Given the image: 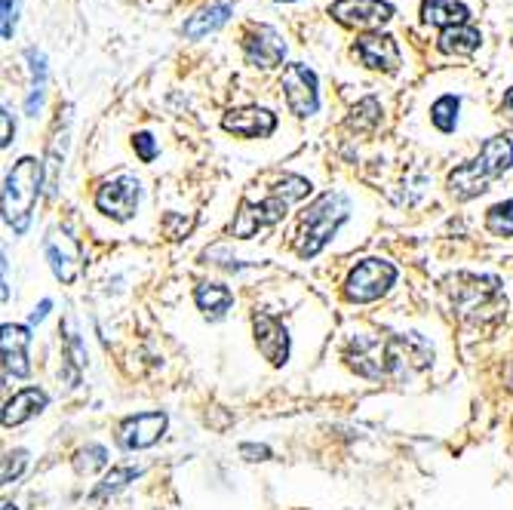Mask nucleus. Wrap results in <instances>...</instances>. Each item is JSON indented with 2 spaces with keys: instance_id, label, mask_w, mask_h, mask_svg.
Here are the masks:
<instances>
[{
  "instance_id": "31",
  "label": "nucleus",
  "mask_w": 513,
  "mask_h": 510,
  "mask_svg": "<svg viewBox=\"0 0 513 510\" xmlns=\"http://www.w3.org/2000/svg\"><path fill=\"white\" fill-rule=\"evenodd\" d=\"M133 148H136V154H139L142 163H151L157 157V142H154L151 133H136L133 136Z\"/></svg>"
},
{
  "instance_id": "1",
  "label": "nucleus",
  "mask_w": 513,
  "mask_h": 510,
  "mask_svg": "<svg viewBox=\"0 0 513 510\" xmlns=\"http://www.w3.org/2000/svg\"><path fill=\"white\" fill-rule=\"evenodd\" d=\"M348 366L372 381L403 378L406 372H418L431 366V351L415 335H388V338H354L348 354Z\"/></svg>"
},
{
  "instance_id": "5",
  "label": "nucleus",
  "mask_w": 513,
  "mask_h": 510,
  "mask_svg": "<svg viewBox=\"0 0 513 510\" xmlns=\"http://www.w3.org/2000/svg\"><path fill=\"white\" fill-rule=\"evenodd\" d=\"M44 163L34 157H22L4 182V222L16 231L25 234L31 225V212L34 203L40 197V188H44Z\"/></svg>"
},
{
  "instance_id": "15",
  "label": "nucleus",
  "mask_w": 513,
  "mask_h": 510,
  "mask_svg": "<svg viewBox=\"0 0 513 510\" xmlns=\"http://www.w3.org/2000/svg\"><path fill=\"white\" fill-rule=\"evenodd\" d=\"M252 335H255V345H259L262 357L271 366H283L289 360V332L277 317L255 314L252 317Z\"/></svg>"
},
{
  "instance_id": "13",
  "label": "nucleus",
  "mask_w": 513,
  "mask_h": 510,
  "mask_svg": "<svg viewBox=\"0 0 513 510\" xmlns=\"http://www.w3.org/2000/svg\"><path fill=\"white\" fill-rule=\"evenodd\" d=\"M225 133H234L240 139H268L277 130V114L259 105L249 108H234L222 117Z\"/></svg>"
},
{
  "instance_id": "11",
  "label": "nucleus",
  "mask_w": 513,
  "mask_h": 510,
  "mask_svg": "<svg viewBox=\"0 0 513 510\" xmlns=\"http://www.w3.org/2000/svg\"><path fill=\"white\" fill-rule=\"evenodd\" d=\"M243 56L252 68L271 71L286 59V40L274 25H249L243 34Z\"/></svg>"
},
{
  "instance_id": "17",
  "label": "nucleus",
  "mask_w": 513,
  "mask_h": 510,
  "mask_svg": "<svg viewBox=\"0 0 513 510\" xmlns=\"http://www.w3.org/2000/svg\"><path fill=\"white\" fill-rule=\"evenodd\" d=\"M0 351H4V369L7 375H16V378H25L31 372V363H28V348H31V332L28 326H19V323H4L0 329Z\"/></svg>"
},
{
  "instance_id": "8",
  "label": "nucleus",
  "mask_w": 513,
  "mask_h": 510,
  "mask_svg": "<svg viewBox=\"0 0 513 510\" xmlns=\"http://www.w3.org/2000/svg\"><path fill=\"white\" fill-rule=\"evenodd\" d=\"M394 4L388 0H335L329 7V16L357 31H381V25H388L394 19Z\"/></svg>"
},
{
  "instance_id": "23",
  "label": "nucleus",
  "mask_w": 513,
  "mask_h": 510,
  "mask_svg": "<svg viewBox=\"0 0 513 510\" xmlns=\"http://www.w3.org/2000/svg\"><path fill=\"white\" fill-rule=\"evenodd\" d=\"M194 302H197V308H200L209 320H222V317L228 314L231 302H234V295H231L228 286H219V283H200V286L194 289Z\"/></svg>"
},
{
  "instance_id": "4",
  "label": "nucleus",
  "mask_w": 513,
  "mask_h": 510,
  "mask_svg": "<svg viewBox=\"0 0 513 510\" xmlns=\"http://www.w3.org/2000/svg\"><path fill=\"white\" fill-rule=\"evenodd\" d=\"M351 216V200L341 191H329L317 197L302 216V231H298V255L302 259H314V255L335 237V231L348 222Z\"/></svg>"
},
{
  "instance_id": "25",
  "label": "nucleus",
  "mask_w": 513,
  "mask_h": 510,
  "mask_svg": "<svg viewBox=\"0 0 513 510\" xmlns=\"http://www.w3.org/2000/svg\"><path fill=\"white\" fill-rule=\"evenodd\" d=\"M458 111H461V99L446 93L440 96L434 105H431V120L440 133H455V126H458Z\"/></svg>"
},
{
  "instance_id": "19",
  "label": "nucleus",
  "mask_w": 513,
  "mask_h": 510,
  "mask_svg": "<svg viewBox=\"0 0 513 510\" xmlns=\"http://www.w3.org/2000/svg\"><path fill=\"white\" fill-rule=\"evenodd\" d=\"M421 22L434 28H455L470 22V10L455 0H421Z\"/></svg>"
},
{
  "instance_id": "20",
  "label": "nucleus",
  "mask_w": 513,
  "mask_h": 510,
  "mask_svg": "<svg viewBox=\"0 0 513 510\" xmlns=\"http://www.w3.org/2000/svg\"><path fill=\"white\" fill-rule=\"evenodd\" d=\"M480 44H483V31L474 25H455L440 31L437 37V50L446 56H470L480 50Z\"/></svg>"
},
{
  "instance_id": "33",
  "label": "nucleus",
  "mask_w": 513,
  "mask_h": 510,
  "mask_svg": "<svg viewBox=\"0 0 513 510\" xmlns=\"http://www.w3.org/2000/svg\"><path fill=\"white\" fill-rule=\"evenodd\" d=\"M240 455L246 461H268L271 458V449L268 446H255V443H243L240 446Z\"/></svg>"
},
{
  "instance_id": "7",
  "label": "nucleus",
  "mask_w": 513,
  "mask_h": 510,
  "mask_svg": "<svg viewBox=\"0 0 513 510\" xmlns=\"http://www.w3.org/2000/svg\"><path fill=\"white\" fill-rule=\"evenodd\" d=\"M280 90L286 96V105L295 117H311L320 108V83L314 68L305 62H289L280 77Z\"/></svg>"
},
{
  "instance_id": "12",
  "label": "nucleus",
  "mask_w": 513,
  "mask_h": 510,
  "mask_svg": "<svg viewBox=\"0 0 513 510\" xmlns=\"http://www.w3.org/2000/svg\"><path fill=\"white\" fill-rule=\"evenodd\" d=\"M354 53L372 71H388V74H394L403 65V53H400L397 37L394 34H384V31H366V34H360L357 44H354Z\"/></svg>"
},
{
  "instance_id": "6",
  "label": "nucleus",
  "mask_w": 513,
  "mask_h": 510,
  "mask_svg": "<svg viewBox=\"0 0 513 510\" xmlns=\"http://www.w3.org/2000/svg\"><path fill=\"white\" fill-rule=\"evenodd\" d=\"M394 283H397V268L391 262L363 259L360 265L351 268V274L345 280V295H348V302L369 305V302L381 299Z\"/></svg>"
},
{
  "instance_id": "37",
  "label": "nucleus",
  "mask_w": 513,
  "mask_h": 510,
  "mask_svg": "<svg viewBox=\"0 0 513 510\" xmlns=\"http://www.w3.org/2000/svg\"><path fill=\"white\" fill-rule=\"evenodd\" d=\"M4 510H16V507H13V504H10V501H7V504H4Z\"/></svg>"
},
{
  "instance_id": "16",
  "label": "nucleus",
  "mask_w": 513,
  "mask_h": 510,
  "mask_svg": "<svg viewBox=\"0 0 513 510\" xmlns=\"http://www.w3.org/2000/svg\"><path fill=\"white\" fill-rule=\"evenodd\" d=\"M47 259H50V268L53 274L62 280V283H74L83 271V262H80V246L74 243V237L68 231H53L47 237Z\"/></svg>"
},
{
  "instance_id": "3",
  "label": "nucleus",
  "mask_w": 513,
  "mask_h": 510,
  "mask_svg": "<svg viewBox=\"0 0 513 510\" xmlns=\"http://www.w3.org/2000/svg\"><path fill=\"white\" fill-rule=\"evenodd\" d=\"M510 166H513V139L504 133L492 136V139H486V145L480 148V154L474 160L455 166L449 173V179H446L449 194L455 200H474V197L486 194L489 185L495 179H501Z\"/></svg>"
},
{
  "instance_id": "29",
  "label": "nucleus",
  "mask_w": 513,
  "mask_h": 510,
  "mask_svg": "<svg viewBox=\"0 0 513 510\" xmlns=\"http://www.w3.org/2000/svg\"><path fill=\"white\" fill-rule=\"evenodd\" d=\"M25 464H28V452H25V449L7 452V458H4V471H0V480H4V486H10L13 480L22 477Z\"/></svg>"
},
{
  "instance_id": "26",
  "label": "nucleus",
  "mask_w": 513,
  "mask_h": 510,
  "mask_svg": "<svg viewBox=\"0 0 513 510\" xmlns=\"http://www.w3.org/2000/svg\"><path fill=\"white\" fill-rule=\"evenodd\" d=\"M486 228H489L495 237H513V200L495 203V206L486 212Z\"/></svg>"
},
{
  "instance_id": "18",
  "label": "nucleus",
  "mask_w": 513,
  "mask_h": 510,
  "mask_svg": "<svg viewBox=\"0 0 513 510\" xmlns=\"http://www.w3.org/2000/svg\"><path fill=\"white\" fill-rule=\"evenodd\" d=\"M234 16V7L225 4V0H212V4L200 7L194 16H188V22L182 25V34L188 40H200L212 31H219L222 25H228V19Z\"/></svg>"
},
{
  "instance_id": "27",
  "label": "nucleus",
  "mask_w": 513,
  "mask_h": 510,
  "mask_svg": "<svg viewBox=\"0 0 513 510\" xmlns=\"http://www.w3.org/2000/svg\"><path fill=\"white\" fill-rule=\"evenodd\" d=\"M102 467H108V449L105 446H99V443H93V446H87V449H80L77 452V458H74V471L77 474H96V471H102Z\"/></svg>"
},
{
  "instance_id": "32",
  "label": "nucleus",
  "mask_w": 513,
  "mask_h": 510,
  "mask_svg": "<svg viewBox=\"0 0 513 510\" xmlns=\"http://www.w3.org/2000/svg\"><path fill=\"white\" fill-rule=\"evenodd\" d=\"M0 126H4V133H0V145L10 148V145H13V139H16V120H13V114H10V108H7V105L0 108Z\"/></svg>"
},
{
  "instance_id": "22",
  "label": "nucleus",
  "mask_w": 513,
  "mask_h": 510,
  "mask_svg": "<svg viewBox=\"0 0 513 510\" xmlns=\"http://www.w3.org/2000/svg\"><path fill=\"white\" fill-rule=\"evenodd\" d=\"M47 406V394L37 388H25L19 391L13 400H7L4 406V428H16V424L28 421L31 415H37L40 409Z\"/></svg>"
},
{
  "instance_id": "21",
  "label": "nucleus",
  "mask_w": 513,
  "mask_h": 510,
  "mask_svg": "<svg viewBox=\"0 0 513 510\" xmlns=\"http://www.w3.org/2000/svg\"><path fill=\"white\" fill-rule=\"evenodd\" d=\"M25 62H28V71H31V93H28V99H25V111H28L31 117H37L40 105H44L50 68H47V56L40 53L37 47H28V50H25Z\"/></svg>"
},
{
  "instance_id": "24",
  "label": "nucleus",
  "mask_w": 513,
  "mask_h": 510,
  "mask_svg": "<svg viewBox=\"0 0 513 510\" xmlns=\"http://www.w3.org/2000/svg\"><path fill=\"white\" fill-rule=\"evenodd\" d=\"M381 123V105L375 96H366L354 105L351 117H348V130H357V133H372L375 126Z\"/></svg>"
},
{
  "instance_id": "28",
  "label": "nucleus",
  "mask_w": 513,
  "mask_h": 510,
  "mask_svg": "<svg viewBox=\"0 0 513 510\" xmlns=\"http://www.w3.org/2000/svg\"><path fill=\"white\" fill-rule=\"evenodd\" d=\"M139 477V467H114V471L96 486V492H93V498H105V495H114V492H120L126 483L130 480H136Z\"/></svg>"
},
{
  "instance_id": "2",
  "label": "nucleus",
  "mask_w": 513,
  "mask_h": 510,
  "mask_svg": "<svg viewBox=\"0 0 513 510\" xmlns=\"http://www.w3.org/2000/svg\"><path fill=\"white\" fill-rule=\"evenodd\" d=\"M449 299L458 317L467 326L489 329L507 317V299L501 292V280L489 274H455L449 277Z\"/></svg>"
},
{
  "instance_id": "38",
  "label": "nucleus",
  "mask_w": 513,
  "mask_h": 510,
  "mask_svg": "<svg viewBox=\"0 0 513 510\" xmlns=\"http://www.w3.org/2000/svg\"><path fill=\"white\" fill-rule=\"evenodd\" d=\"M510 44H513V34H510Z\"/></svg>"
},
{
  "instance_id": "14",
  "label": "nucleus",
  "mask_w": 513,
  "mask_h": 510,
  "mask_svg": "<svg viewBox=\"0 0 513 510\" xmlns=\"http://www.w3.org/2000/svg\"><path fill=\"white\" fill-rule=\"evenodd\" d=\"M166 431V415L163 412H139V415H130L120 421V431H117V440L123 449H148L154 446Z\"/></svg>"
},
{
  "instance_id": "9",
  "label": "nucleus",
  "mask_w": 513,
  "mask_h": 510,
  "mask_svg": "<svg viewBox=\"0 0 513 510\" xmlns=\"http://www.w3.org/2000/svg\"><path fill=\"white\" fill-rule=\"evenodd\" d=\"M292 203L274 188L268 197H262V200H243L240 203V212H237V219H234V237H240V240H246V237H252L255 231H262V228H271V225H277V222H283L286 219V209H289Z\"/></svg>"
},
{
  "instance_id": "30",
  "label": "nucleus",
  "mask_w": 513,
  "mask_h": 510,
  "mask_svg": "<svg viewBox=\"0 0 513 510\" xmlns=\"http://www.w3.org/2000/svg\"><path fill=\"white\" fill-rule=\"evenodd\" d=\"M0 7H4V16H0V37L13 40L16 22H19V0H0Z\"/></svg>"
},
{
  "instance_id": "35",
  "label": "nucleus",
  "mask_w": 513,
  "mask_h": 510,
  "mask_svg": "<svg viewBox=\"0 0 513 510\" xmlns=\"http://www.w3.org/2000/svg\"><path fill=\"white\" fill-rule=\"evenodd\" d=\"M501 111L513 117V87H510V90L504 93V99H501Z\"/></svg>"
},
{
  "instance_id": "34",
  "label": "nucleus",
  "mask_w": 513,
  "mask_h": 510,
  "mask_svg": "<svg viewBox=\"0 0 513 510\" xmlns=\"http://www.w3.org/2000/svg\"><path fill=\"white\" fill-rule=\"evenodd\" d=\"M50 308H53V302H50V299H44V302H40V305H37V308L31 311V323H40V320H44Z\"/></svg>"
},
{
  "instance_id": "10",
  "label": "nucleus",
  "mask_w": 513,
  "mask_h": 510,
  "mask_svg": "<svg viewBox=\"0 0 513 510\" xmlns=\"http://www.w3.org/2000/svg\"><path fill=\"white\" fill-rule=\"evenodd\" d=\"M142 185L136 176H117L96 191V209L114 222H130L139 209Z\"/></svg>"
},
{
  "instance_id": "36",
  "label": "nucleus",
  "mask_w": 513,
  "mask_h": 510,
  "mask_svg": "<svg viewBox=\"0 0 513 510\" xmlns=\"http://www.w3.org/2000/svg\"><path fill=\"white\" fill-rule=\"evenodd\" d=\"M274 4H295V0H274Z\"/></svg>"
}]
</instances>
